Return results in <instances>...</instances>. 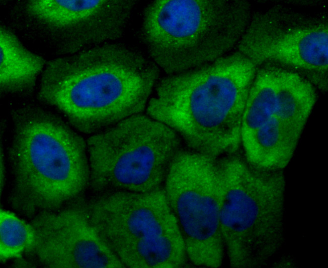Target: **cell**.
I'll list each match as a JSON object with an SVG mask.
<instances>
[{
  "instance_id": "1",
  "label": "cell",
  "mask_w": 328,
  "mask_h": 268,
  "mask_svg": "<svg viewBox=\"0 0 328 268\" xmlns=\"http://www.w3.org/2000/svg\"><path fill=\"white\" fill-rule=\"evenodd\" d=\"M159 76L147 54L107 43L49 61L38 96L76 131L92 135L141 113Z\"/></svg>"
},
{
  "instance_id": "2",
  "label": "cell",
  "mask_w": 328,
  "mask_h": 268,
  "mask_svg": "<svg viewBox=\"0 0 328 268\" xmlns=\"http://www.w3.org/2000/svg\"><path fill=\"white\" fill-rule=\"evenodd\" d=\"M258 67L234 51L159 79L147 115L174 130L189 150L215 159L237 153L243 110Z\"/></svg>"
},
{
  "instance_id": "3",
  "label": "cell",
  "mask_w": 328,
  "mask_h": 268,
  "mask_svg": "<svg viewBox=\"0 0 328 268\" xmlns=\"http://www.w3.org/2000/svg\"><path fill=\"white\" fill-rule=\"evenodd\" d=\"M11 116V207L32 219L81 198L90 184L87 143L81 136L37 104L20 105Z\"/></svg>"
},
{
  "instance_id": "4",
  "label": "cell",
  "mask_w": 328,
  "mask_h": 268,
  "mask_svg": "<svg viewBox=\"0 0 328 268\" xmlns=\"http://www.w3.org/2000/svg\"><path fill=\"white\" fill-rule=\"evenodd\" d=\"M253 13L244 0H156L142 16L146 52L168 75L212 62L235 50Z\"/></svg>"
},
{
  "instance_id": "5",
  "label": "cell",
  "mask_w": 328,
  "mask_h": 268,
  "mask_svg": "<svg viewBox=\"0 0 328 268\" xmlns=\"http://www.w3.org/2000/svg\"><path fill=\"white\" fill-rule=\"evenodd\" d=\"M217 165L220 227L229 266H266L285 242L283 173L256 168L238 153L219 158Z\"/></svg>"
},
{
  "instance_id": "6",
  "label": "cell",
  "mask_w": 328,
  "mask_h": 268,
  "mask_svg": "<svg viewBox=\"0 0 328 268\" xmlns=\"http://www.w3.org/2000/svg\"><path fill=\"white\" fill-rule=\"evenodd\" d=\"M87 207L94 227L125 267L178 268L189 262L163 186L97 194Z\"/></svg>"
},
{
  "instance_id": "7",
  "label": "cell",
  "mask_w": 328,
  "mask_h": 268,
  "mask_svg": "<svg viewBox=\"0 0 328 268\" xmlns=\"http://www.w3.org/2000/svg\"><path fill=\"white\" fill-rule=\"evenodd\" d=\"M317 99L305 78L274 65L258 67L241 125V146L252 166L282 170L291 160Z\"/></svg>"
},
{
  "instance_id": "8",
  "label": "cell",
  "mask_w": 328,
  "mask_h": 268,
  "mask_svg": "<svg viewBox=\"0 0 328 268\" xmlns=\"http://www.w3.org/2000/svg\"><path fill=\"white\" fill-rule=\"evenodd\" d=\"M86 143L89 188L95 194L147 192L162 187L183 148L174 130L142 113L91 135Z\"/></svg>"
},
{
  "instance_id": "9",
  "label": "cell",
  "mask_w": 328,
  "mask_h": 268,
  "mask_svg": "<svg viewBox=\"0 0 328 268\" xmlns=\"http://www.w3.org/2000/svg\"><path fill=\"white\" fill-rule=\"evenodd\" d=\"M135 0L7 2L5 21L17 36L61 56L113 43L124 35Z\"/></svg>"
},
{
  "instance_id": "10",
  "label": "cell",
  "mask_w": 328,
  "mask_h": 268,
  "mask_svg": "<svg viewBox=\"0 0 328 268\" xmlns=\"http://www.w3.org/2000/svg\"><path fill=\"white\" fill-rule=\"evenodd\" d=\"M234 51L258 67H280L299 74L315 89H327L328 28L324 17L283 6L253 12Z\"/></svg>"
},
{
  "instance_id": "11",
  "label": "cell",
  "mask_w": 328,
  "mask_h": 268,
  "mask_svg": "<svg viewBox=\"0 0 328 268\" xmlns=\"http://www.w3.org/2000/svg\"><path fill=\"white\" fill-rule=\"evenodd\" d=\"M217 160L182 148L173 159L163 186L189 262L196 266L218 267L225 257Z\"/></svg>"
},
{
  "instance_id": "12",
  "label": "cell",
  "mask_w": 328,
  "mask_h": 268,
  "mask_svg": "<svg viewBox=\"0 0 328 268\" xmlns=\"http://www.w3.org/2000/svg\"><path fill=\"white\" fill-rule=\"evenodd\" d=\"M31 219L35 239L27 254L40 265L125 267L94 227L87 201L82 198L60 209L40 213Z\"/></svg>"
},
{
  "instance_id": "13",
  "label": "cell",
  "mask_w": 328,
  "mask_h": 268,
  "mask_svg": "<svg viewBox=\"0 0 328 268\" xmlns=\"http://www.w3.org/2000/svg\"><path fill=\"white\" fill-rule=\"evenodd\" d=\"M0 88L3 93H31L42 73L45 60L26 48L19 37L5 26L0 27Z\"/></svg>"
},
{
  "instance_id": "14",
  "label": "cell",
  "mask_w": 328,
  "mask_h": 268,
  "mask_svg": "<svg viewBox=\"0 0 328 268\" xmlns=\"http://www.w3.org/2000/svg\"><path fill=\"white\" fill-rule=\"evenodd\" d=\"M0 259L2 262L27 254L35 239L34 228L14 213L0 210Z\"/></svg>"
},
{
  "instance_id": "15",
  "label": "cell",
  "mask_w": 328,
  "mask_h": 268,
  "mask_svg": "<svg viewBox=\"0 0 328 268\" xmlns=\"http://www.w3.org/2000/svg\"><path fill=\"white\" fill-rule=\"evenodd\" d=\"M1 194H2V191L4 189V187L5 186V182H6V166H5V159H4V155L3 152V149H2V146L1 145Z\"/></svg>"
},
{
  "instance_id": "16",
  "label": "cell",
  "mask_w": 328,
  "mask_h": 268,
  "mask_svg": "<svg viewBox=\"0 0 328 268\" xmlns=\"http://www.w3.org/2000/svg\"><path fill=\"white\" fill-rule=\"evenodd\" d=\"M273 266L275 267H293L296 265L294 259L289 256L280 258Z\"/></svg>"
}]
</instances>
